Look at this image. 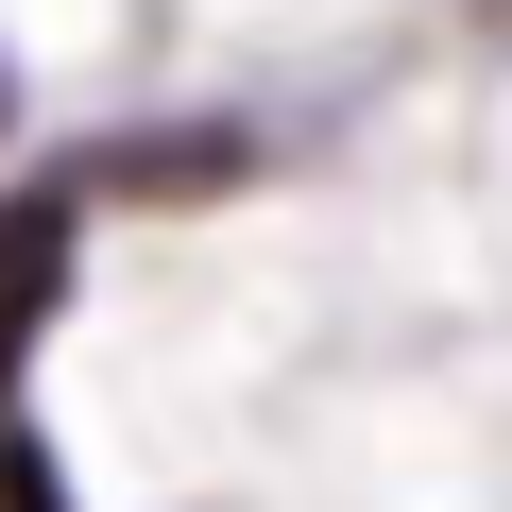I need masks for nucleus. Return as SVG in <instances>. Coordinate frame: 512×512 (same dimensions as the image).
Segmentation results:
<instances>
[{
	"instance_id": "1",
	"label": "nucleus",
	"mask_w": 512,
	"mask_h": 512,
	"mask_svg": "<svg viewBox=\"0 0 512 512\" xmlns=\"http://www.w3.org/2000/svg\"><path fill=\"white\" fill-rule=\"evenodd\" d=\"M69 222H86V188H18V205H0V376H18V342L69 291Z\"/></svg>"
},
{
	"instance_id": "2",
	"label": "nucleus",
	"mask_w": 512,
	"mask_h": 512,
	"mask_svg": "<svg viewBox=\"0 0 512 512\" xmlns=\"http://www.w3.org/2000/svg\"><path fill=\"white\" fill-rule=\"evenodd\" d=\"M0 512H69V495H52V444H35V427H0Z\"/></svg>"
},
{
	"instance_id": "3",
	"label": "nucleus",
	"mask_w": 512,
	"mask_h": 512,
	"mask_svg": "<svg viewBox=\"0 0 512 512\" xmlns=\"http://www.w3.org/2000/svg\"><path fill=\"white\" fill-rule=\"evenodd\" d=\"M0 120H18V86H0Z\"/></svg>"
}]
</instances>
